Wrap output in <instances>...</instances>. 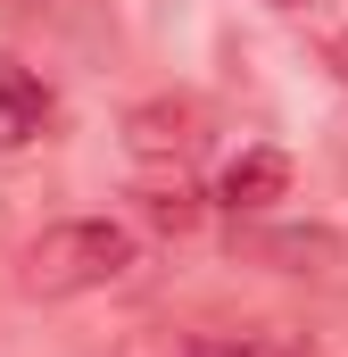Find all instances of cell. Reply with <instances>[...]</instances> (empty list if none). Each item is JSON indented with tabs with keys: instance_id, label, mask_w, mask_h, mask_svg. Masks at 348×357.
Wrapping results in <instances>:
<instances>
[{
	"instance_id": "cell-1",
	"label": "cell",
	"mask_w": 348,
	"mask_h": 357,
	"mask_svg": "<svg viewBox=\"0 0 348 357\" xmlns=\"http://www.w3.org/2000/svg\"><path fill=\"white\" fill-rule=\"evenodd\" d=\"M141 266V241L133 225L116 216H75V225H42L25 250H17V282L25 299H84V291H108Z\"/></svg>"
},
{
	"instance_id": "cell-2",
	"label": "cell",
	"mask_w": 348,
	"mask_h": 357,
	"mask_svg": "<svg viewBox=\"0 0 348 357\" xmlns=\"http://www.w3.org/2000/svg\"><path fill=\"white\" fill-rule=\"evenodd\" d=\"M207 116L191 108V100H141L133 116H125V142H133V158L141 167H182L207 133H199Z\"/></svg>"
},
{
	"instance_id": "cell-3",
	"label": "cell",
	"mask_w": 348,
	"mask_h": 357,
	"mask_svg": "<svg viewBox=\"0 0 348 357\" xmlns=\"http://www.w3.org/2000/svg\"><path fill=\"white\" fill-rule=\"evenodd\" d=\"M216 191H224L232 216H258V208H274V199L290 191V158H282V150H241V158L224 167Z\"/></svg>"
},
{
	"instance_id": "cell-4",
	"label": "cell",
	"mask_w": 348,
	"mask_h": 357,
	"mask_svg": "<svg viewBox=\"0 0 348 357\" xmlns=\"http://www.w3.org/2000/svg\"><path fill=\"white\" fill-rule=\"evenodd\" d=\"M42 116H50V91L33 84L25 67H8V59H0V150L33 142V133H42Z\"/></svg>"
},
{
	"instance_id": "cell-5",
	"label": "cell",
	"mask_w": 348,
	"mask_h": 357,
	"mask_svg": "<svg viewBox=\"0 0 348 357\" xmlns=\"http://www.w3.org/2000/svg\"><path fill=\"white\" fill-rule=\"evenodd\" d=\"M258 258H274L282 274H324L340 258V233H324V225H307V233H258Z\"/></svg>"
},
{
	"instance_id": "cell-6",
	"label": "cell",
	"mask_w": 348,
	"mask_h": 357,
	"mask_svg": "<svg viewBox=\"0 0 348 357\" xmlns=\"http://www.w3.org/2000/svg\"><path fill=\"white\" fill-rule=\"evenodd\" d=\"M141 216L166 225V233H191V225H199V199H191L182 175H174V183H141Z\"/></svg>"
},
{
	"instance_id": "cell-7",
	"label": "cell",
	"mask_w": 348,
	"mask_h": 357,
	"mask_svg": "<svg viewBox=\"0 0 348 357\" xmlns=\"http://www.w3.org/2000/svg\"><path fill=\"white\" fill-rule=\"evenodd\" d=\"M182 357H299V349L274 341V333H207V341H191Z\"/></svg>"
},
{
	"instance_id": "cell-8",
	"label": "cell",
	"mask_w": 348,
	"mask_h": 357,
	"mask_svg": "<svg viewBox=\"0 0 348 357\" xmlns=\"http://www.w3.org/2000/svg\"><path fill=\"white\" fill-rule=\"evenodd\" d=\"M274 8H307V0H274Z\"/></svg>"
}]
</instances>
